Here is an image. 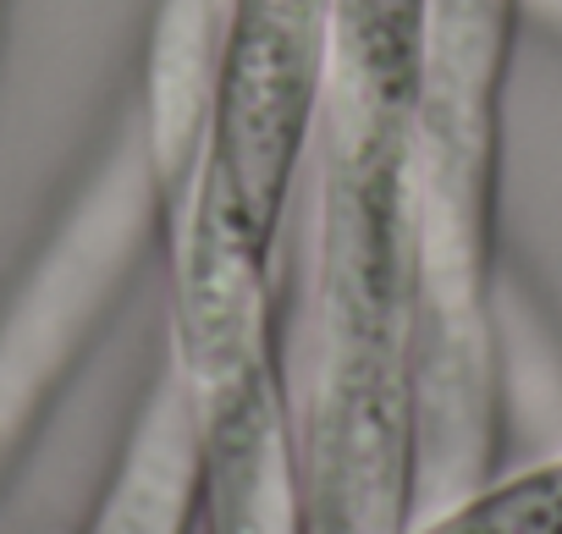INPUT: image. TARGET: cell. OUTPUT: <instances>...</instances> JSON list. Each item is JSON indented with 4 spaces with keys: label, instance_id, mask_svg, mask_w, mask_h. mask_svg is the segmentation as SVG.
I'll list each match as a JSON object with an SVG mask.
<instances>
[{
    "label": "cell",
    "instance_id": "obj_2",
    "mask_svg": "<svg viewBox=\"0 0 562 534\" xmlns=\"http://www.w3.org/2000/svg\"><path fill=\"white\" fill-rule=\"evenodd\" d=\"M524 0H425L414 105V512L496 468V171Z\"/></svg>",
    "mask_w": 562,
    "mask_h": 534
},
{
    "label": "cell",
    "instance_id": "obj_5",
    "mask_svg": "<svg viewBox=\"0 0 562 534\" xmlns=\"http://www.w3.org/2000/svg\"><path fill=\"white\" fill-rule=\"evenodd\" d=\"M78 534H199V457L171 364L155 370Z\"/></svg>",
    "mask_w": 562,
    "mask_h": 534
},
{
    "label": "cell",
    "instance_id": "obj_3",
    "mask_svg": "<svg viewBox=\"0 0 562 534\" xmlns=\"http://www.w3.org/2000/svg\"><path fill=\"white\" fill-rule=\"evenodd\" d=\"M331 0H221L204 177L221 209L276 253L310 166Z\"/></svg>",
    "mask_w": 562,
    "mask_h": 534
},
{
    "label": "cell",
    "instance_id": "obj_4",
    "mask_svg": "<svg viewBox=\"0 0 562 534\" xmlns=\"http://www.w3.org/2000/svg\"><path fill=\"white\" fill-rule=\"evenodd\" d=\"M144 237H160V209L155 171L138 138V149L122 155L83 198V209L61 226L50 259L34 271L29 293L0 326V468L29 441L40 408L72 370L94 320L111 309L127 259Z\"/></svg>",
    "mask_w": 562,
    "mask_h": 534
},
{
    "label": "cell",
    "instance_id": "obj_7",
    "mask_svg": "<svg viewBox=\"0 0 562 534\" xmlns=\"http://www.w3.org/2000/svg\"><path fill=\"white\" fill-rule=\"evenodd\" d=\"M535 7H540V12H551V18L562 23V0H535Z\"/></svg>",
    "mask_w": 562,
    "mask_h": 534
},
{
    "label": "cell",
    "instance_id": "obj_8",
    "mask_svg": "<svg viewBox=\"0 0 562 534\" xmlns=\"http://www.w3.org/2000/svg\"><path fill=\"white\" fill-rule=\"evenodd\" d=\"M0 7H7V0H0Z\"/></svg>",
    "mask_w": 562,
    "mask_h": 534
},
{
    "label": "cell",
    "instance_id": "obj_6",
    "mask_svg": "<svg viewBox=\"0 0 562 534\" xmlns=\"http://www.w3.org/2000/svg\"><path fill=\"white\" fill-rule=\"evenodd\" d=\"M397 534H562V446L540 463L485 479L419 518H408Z\"/></svg>",
    "mask_w": 562,
    "mask_h": 534
},
{
    "label": "cell",
    "instance_id": "obj_1",
    "mask_svg": "<svg viewBox=\"0 0 562 534\" xmlns=\"http://www.w3.org/2000/svg\"><path fill=\"white\" fill-rule=\"evenodd\" d=\"M425 0H331L310 138V348L293 386L304 529L414 512V105Z\"/></svg>",
    "mask_w": 562,
    "mask_h": 534
}]
</instances>
